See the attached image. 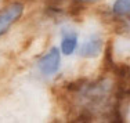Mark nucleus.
I'll return each instance as SVG.
<instances>
[{"mask_svg": "<svg viewBox=\"0 0 130 123\" xmlns=\"http://www.w3.org/2000/svg\"><path fill=\"white\" fill-rule=\"evenodd\" d=\"M112 8L118 15H130V0H115Z\"/></svg>", "mask_w": 130, "mask_h": 123, "instance_id": "39448f33", "label": "nucleus"}, {"mask_svg": "<svg viewBox=\"0 0 130 123\" xmlns=\"http://www.w3.org/2000/svg\"><path fill=\"white\" fill-rule=\"evenodd\" d=\"M83 2H94V0H83Z\"/></svg>", "mask_w": 130, "mask_h": 123, "instance_id": "423d86ee", "label": "nucleus"}, {"mask_svg": "<svg viewBox=\"0 0 130 123\" xmlns=\"http://www.w3.org/2000/svg\"><path fill=\"white\" fill-rule=\"evenodd\" d=\"M60 62H61V57H60V51L55 47H53L42 60L39 61V69L43 75H54L60 68Z\"/></svg>", "mask_w": 130, "mask_h": 123, "instance_id": "f03ea898", "label": "nucleus"}, {"mask_svg": "<svg viewBox=\"0 0 130 123\" xmlns=\"http://www.w3.org/2000/svg\"><path fill=\"white\" fill-rule=\"evenodd\" d=\"M103 50V40L100 36L93 35L87 39L80 47V55L82 57H87V58H94Z\"/></svg>", "mask_w": 130, "mask_h": 123, "instance_id": "7ed1b4c3", "label": "nucleus"}, {"mask_svg": "<svg viewBox=\"0 0 130 123\" xmlns=\"http://www.w3.org/2000/svg\"><path fill=\"white\" fill-rule=\"evenodd\" d=\"M22 11H24V6L20 4V3H14V4L8 6L7 8H4L0 13V36L7 32L8 28L22 15Z\"/></svg>", "mask_w": 130, "mask_h": 123, "instance_id": "f257e3e1", "label": "nucleus"}, {"mask_svg": "<svg viewBox=\"0 0 130 123\" xmlns=\"http://www.w3.org/2000/svg\"><path fill=\"white\" fill-rule=\"evenodd\" d=\"M76 44H78V36L72 32L65 33V36L62 38V42H61V50L65 55H71L73 54L76 48Z\"/></svg>", "mask_w": 130, "mask_h": 123, "instance_id": "20e7f679", "label": "nucleus"}]
</instances>
